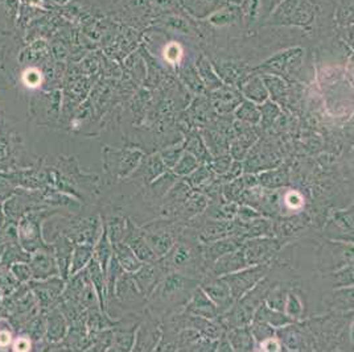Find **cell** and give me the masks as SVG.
I'll return each instance as SVG.
<instances>
[{
	"instance_id": "1",
	"label": "cell",
	"mask_w": 354,
	"mask_h": 352,
	"mask_svg": "<svg viewBox=\"0 0 354 352\" xmlns=\"http://www.w3.org/2000/svg\"><path fill=\"white\" fill-rule=\"evenodd\" d=\"M316 19V8L309 0H281L267 24L280 27H308Z\"/></svg>"
},
{
	"instance_id": "2",
	"label": "cell",
	"mask_w": 354,
	"mask_h": 352,
	"mask_svg": "<svg viewBox=\"0 0 354 352\" xmlns=\"http://www.w3.org/2000/svg\"><path fill=\"white\" fill-rule=\"evenodd\" d=\"M200 280L190 277L180 272H170L168 276L162 278L155 292L164 302H172L175 305H187L189 298L199 288Z\"/></svg>"
},
{
	"instance_id": "3",
	"label": "cell",
	"mask_w": 354,
	"mask_h": 352,
	"mask_svg": "<svg viewBox=\"0 0 354 352\" xmlns=\"http://www.w3.org/2000/svg\"><path fill=\"white\" fill-rule=\"evenodd\" d=\"M352 264H354L353 241L329 239L324 241L317 252V268L325 275Z\"/></svg>"
},
{
	"instance_id": "4",
	"label": "cell",
	"mask_w": 354,
	"mask_h": 352,
	"mask_svg": "<svg viewBox=\"0 0 354 352\" xmlns=\"http://www.w3.org/2000/svg\"><path fill=\"white\" fill-rule=\"evenodd\" d=\"M270 268H271L270 264H258L223 276L230 288L234 301H238L240 298H242L261 281L262 278L266 277L268 275Z\"/></svg>"
},
{
	"instance_id": "5",
	"label": "cell",
	"mask_w": 354,
	"mask_h": 352,
	"mask_svg": "<svg viewBox=\"0 0 354 352\" xmlns=\"http://www.w3.org/2000/svg\"><path fill=\"white\" fill-rule=\"evenodd\" d=\"M287 239L275 236H262L249 239L242 244L243 252L249 265L270 264L274 256L280 252Z\"/></svg>"
},
{
	"instance_id": "6",
	"label": "cell",
	"mask_w": 354,
	"mask_h": 352,
	"mask_svg": "<svg viewBox=\"0 0 354 352\" xmlns=\"http://www.w3.org/2000/svg\"><path fill=\"white\" fill-rule=\"evenodd\" d=\"M303 53L304 51L301 48L288 49L266 61L260 66V69L268 75H284L286 78H290L291 75H298L303 64Z\"/></svg>"
},
{
	"instance_id": "7",
	"label": "cell",
	"mask_w": 354,
	"mask_h": 352,
	"mask_svg": "<svg viewBox=\"0 0 354 352\" xmlns=\"http://www.w3.org/2000/svg\"><path fill=\"white\" fill-rule=\"evenodd\" d=\"M277 338L287 351H307L315 350V338L300 329L296 322L277 329Z\"/></svg>"
},
{
	"instance_id": "8",
	"label": "cell",
	"mask_w": 354,
	"mask_h": 352,
	"mask_svg": "<svg viewBox=\"0 0 354 352\" xmlns=\"http://www.w3.org/2000/svg\"><path fill=\"white\" fill-rule=\"evenodd\" d=\"M324 234L332 241L354 243V204L348 210L336 211L324 228Z\"/></svg>"
},
{
	"instance_id": "9",
	"label": "cell",
	"mask_w": 354,
	"mask_h": 352,
	"mask_svg": "<svg viewBox=\"0 0 354 352\" xmlns=\"http://www.w3.org/2000/svg\"><path fill=\"white\" fill-rule=\"evenodd\" d=\"M201 288L209 298L217 305L221 315L225 314L236 302L231 296L229 285L223 277H205L201 282Z\"/></svg>"
},
{
	"instance_id": "10",
	"label": "cell",
	"mask_w": 354,
	"mask_h": 352,
	"mask_svg": "<svg viewBox=\"0 0 354 352\" xmlns=\"http://www.w3.org/2000/svg\"><path fill=\"white\" fill-rule=\"evenodd\" d=\"M187 314L205 318L209 321H218L220 310L217 305L209 298L201 286H199L186 305Z\"/></svg>"
},
{
	"instance_id": "11",
	"label": "cell",
	"mask_w": 354,
	"mask_h": 352,
	"mask_svg": "<svg viewBox=\"0 0 354 352\" xmlns=\"http://www.w3.org/2000/svg\"><path fill=\"white\" fill-rule=\"evenodd\" d=\"M166 272L164 267L160 262H147L146 265H142L136 273H134V281L138 286V289L144 295L149 296L159 282L163 278V273Z\"/></svg>"
},
{
	"instance_id": "12",
	"label": "cell",
	"mask_w": 354,
	"mask_h": 352,
	"mask_svg": "<svg viewBox=\"0 0 354 352\" xmlns=\"http://www.w3.org/2000/svg\"><path fill=\"white\" fill-rule=\"evenodd\" d=\"M242 244V241L234 235L220 239V241H212L207 244H201V255L205 261L207 269L216 260L238 249Z\"/></svg>"
},
{
	"instance_id": "13",
	"label": "cell",
	"mask_w": 354,
	"mask_h": 352,
	"mask_svg": "<svg viewBox=\"0 0 354 352\" xmlns=\"http://www.w3.org/2000/svg\"><path fill=\"white\" fill-rule=\"evenodd\" d=\"M233 232H234V219L233 221L209 219L197 230V238L201 244H207L212 241L231 236Z\"/></svg>"
},
{
	"instance_id": "14",
	"label": "cell",
	"mask_w": 354,
	"mask_h": 352,
	"mask_svg": "<svg viewBox=\"0 0 354 352\" xmlns=\"http://www.w3.org/2000/svg\"><path fill=\"white\" fill-rule=\"evenodd\" d=\"M238 87H240L241 94L247 100H251L257 105L264 103L270 96L261 75H247L238 85Z\"/></svg>"
},
{
	"instance_id": "15",
	"label": "cell",
	"mask_w": 354,
	"mask_h": 352,
	"mask_svg": "<svg viewBox=\"0 0 354 352\" xmlns=\"http://www.w3.org/2000/svg\"><path fill=\"white\" fill-rule=\"evenodd\" d=\"M241 92H236L234 89L223 86L213 94V106L220 113H229L234 111L242 102Z\"/></svg>"
},
{
	"instance_id": "16",
	"label": "cell",
	"mask_w": 354,
	"mask_h": 352,
	"mask_svg": "<svg viewBox=\"0 0 354 352\" xmlns=\"http://www.w3.org/2000/svg\"><path fill=\"white\" fill-rule=\"evenodd\" d=\"M144 238L149 241V247L152 248L157 259H163L167 255L168 252L173 248L175 239H176L172 231L167 228L152 231L147 235H144Z\"/></svg>"
},
{
	"instance_id": "17",
	"label": "cell",
	"mask_w": 354,
	"mask_h": 352,
	"mask_svg": "<svg viewBox=\"0 0 354 352\" xmlns=\"http://www.w3.org/2000/svg\"><path fill=\"white\" fill-rule=\"evenodd\" d=\"M231 344L233 351H254L255 340L249 326L242 327H231L225 330Z\"/></svg>"
},
{
	"instance_id": "18",
	"label": "cell",
	"mask_w": 354,
	"mask_h": 352,
	"mask_svg": "<svg viewBox=\"0 0 354 352\" xmlns=\"http://www.w3.org/2000/svg\"><path fill=\"white\" fill-rule=\"evenodd\" d=\"M131 226V223H130ZM131 230L127 236L126 244H129L131 249L135 252V255L138 256V259L144 262H156L157 256L155 255V252L152 251V248L149 247V241H146L144 235H142L139 231H134V227L131 226Z\"/></svg>"
},
{
	"instance_id": "19",
	"label": "cell",
	"mask_w": 354,
	"mask_h": 352,
	"mask_svg": "<svg viewBox=\"0 0 354 352\" xmlns=\"http://www.w3.org/2000/svg\"><path fill=\"white\" fill-rule=\"evenodd\" d=\"M292 284H294V281H274V285L271 286L270 292L267 293L264 302L271 309L284 312L288 292L294 288Z\"/></svg>"
},
{
	"instance_id": "20",
	"label": "cell",
	"mask_w": 354,
	"mask_h": 352,
	"mask_svg": "<svg viewBox=\"0 0 354 352\" xmlns=\"http://www.w3.org/2000/svg\"><path fill=\"white\" fill-rule=\"evenodd\" d=\"M214 70L217 72L218 77L223 82L230 85H240L243 79L246 78L243 72L242 65L233 62V61H217L214 64Z\"/></svg>"
},
{
	"instance_id": "21",
	"label": "cell",
	"mask_w": 354,
	"mask_h": 352,
	"mask_svg": "<svg viewBox=\"0 0 354 352\" xmlns=\"http://www.w3.org/2000/svg\"><path fill=\"white\" fill-rule=\"evenodd\" d=\"M253 319L266 322L270 326H273L274 329H280V327H284V326H287L290 323H294V321L288 315L286 314L284 312L271 309L266 302H263L261 306L257 309Z\"/></svg>"
},
{
	"instance_id": "22",
	"label": "cell",
	"mask_w": 354,
	"mask_h": 352,
	"mask_svg": "<svg viewBox=\"0 0 354 352\" xmlns=\"http://www.w3.org/2000/svg\"><path fill=\"white\" fill-rule=\"evenodd\" d=\"M112 249H114V255L116 260L119 261L121 267L123 268V271L127 272H136L140 267H142V261L138 259V256L135 255V252L131 249L130 245L126 243H114L112 244Z\"/></svg>"
},
{
	"instance_id": "23",
	"label": "cell",
	"mask_w": 354,
	"mask_h": 352,
	"mask_svg": "<svg viewBox=\"0 0 354 352\" xmlns=\"http://www.w3.org/2000/svg\"><path fill=\"white\" fill-rule=\"evenodd\" d=\"M307 221L304 214H295L288 218L280 219L274 223V235H278L279 238L287 239V236L294 235L295 232H299L307 226Z\"/></svg>"
},
{
	"instance_id": "24",
	"label": "cell",
	"mask_w": 354,
	"mask_h": 352,
	"mask_svg": "<svg viewBox=\"0 0 354 352\" xmlns=\"http://www.w3.org/2000/svg\"><path fill=\"white\" fill-rule=\"evenodd\" d=\"M331 306L336 312L349 313L354 310V286L337 288L331 295Z\"/></svg>"
},
{
	"instance_id": "25",
	"label": "cell",
	"mask_w": 354,
	"mask_h": 352,
	"mask_svg": "<svg viewBox=\"0 0 354 352\" xmlns=\"http://www.w3.org/2000/svg\"><path fill=\"white\" fill-rule=\"evenodd\" d=\"M268 95L273 98L275 103H284L288 96V87L287 83L280 78L279 75H261Z\"/></svg>"
},
{
	"instance_id": "26",
	"label": "cell",
	"mask_w": 354,
	"mask_h": 352,
	"mask_svg": "<svg viewBox=\"0 0 354 352\" xmlns=\"http://www.w3.org/2000/svg\"><path fill=\"white\" fill-rule=\"evenodd\" d=\"M209 204L207 197L203 193H193L188 197L186 204L181 206V215L186 219H192L199 214L204 213Z\"/></svg>"
},
{
	"instance_id": "27",
	"label": "cell",
	"mask_w": 354,
	"mask_h": 352,
	"mask_svg": "<svg viewBox=\"0 0 354 352\" xmlns=\"http://www.w3.org/2000/svg\"><path fill=\"white\" fill-rule=\"evenodd\" d=\"M236 118L243 123L257 126L261 123V110L257 103L244 99L236 109Z\"/></svg>"
},
{
	"instance_id": "28",
	"label": "cell",
	"mask_w": 354,
	"mask_h": 352,
	"mask_svg": "<svg viewBox=\"0 0 354 352\" xmlns=\"http://www.w3.org/2000/svg\"><path fill=\"white\" fill-rule=\"evenodd\" d=\"M197 72L201 75V78L204 79V85L209 90H218L220 87L224 86V82L221 81V78L217 75V72L209 65L207 59L205 57H201L197 61Z\"/></svg>"
},
{
	"instance_id": "29",
	"label": "cell",
	"mask_w": 354,
	"mask_h": 352,
	"mask_svg": "<svg viewBox=\"0 0 354 352\" xmlns=\"http://www.w3.org/2000/svg\"><path fill=\"white\" fill-rule=\"evenodd\" d=\"M304 312H305V306H304L303 298L300 297L298 290L294 286L288 292L284 313L288 315L294 322H300L304 318Z\"/></svg>"
},
{
	"instance_id": "30",
	"label": "cell",
	"mask_w": 354,
	"mask_h": 352,
	"mask_svg": "<svg viewBox=\"0 0 354 352\" xmlns=\"http://www.w3.org/2000/svg\"><path fill=\"white\" fill-rule=\"evenodd\" d=\"M93 255L94 260L98 261V264L101 265V268L103 269V272L106 275V271L109 268V264L112 258V241L109 239L108 232H105L102 235V238L99 239V243L97 244V247L94 249Z\"/></svg>"
},
{
	"instance_id": "31",
	"label": "cell",
	"mask_w": 354,
	"mask_h": 352,
	"mask_svg": "<svg viewBox=\"0 0 354 352\" xmlns=\"http://www.w3.org/2000/svg\"><path fill=\"white\" fill-rule=\"evenodd\" d=\"M32 275L36 278H47L56 273V264L45 254H38L32 260Z\"/></svg>"
},
{
	"instance_id": "32",
	"label": "cell",
	"mask_w": 354,
	"mask_h": 352,
	"mask_svg": "<svg viewBox=\"0 0 354 352\" xmlns=\"http://www.w3.org/2000/svg\"><path fill=\"white\" fill-rule=\"evenodd\" d=\"M328 280L333 289L354 286V264L328 273Z\"/></svg>"
},
{
	"instance_id": "33",
	"label": "cell",
	"mask_w": 354,
	"mask_h": 352,
	"mask_svg": "<svg viewBox=\"0 0 354 352\" xmlns=\"http://www.w3.org/2000/svg\"><path fill=\"white\" fill-rule=\"evenodd\" d=\"M216 178L214 172L209 165H200L194 172L187 176V184L192 187H204Z\"/></svg>"
},
{
	"instance_id": "34",
	"label": "cell",
	"mask_w": 354,
	"mask_h": 352,
	"mask_svg": "<svg viewBox=\"0 0 354 352\" xmlns=\"http://www.w3.org/2000/svg\"><path fill=\"white\" fill-rule=\"evenodd\" d=\"M336 23L338 25H354V0H340L336 10Z\"/></svg>"
},
{
	"instance_id": "35",
	"label": "cell",
	"mask_w": 354,
	"mask_h": 352,
	"mask_svg": "<svg viewBox=\"0 0 354 352\" xmlns=\"http://www.w3.org/2000/svg\"><path fill=\"white\" fill-rule=\"evenodd\" d=\"M260 110H261V123L260 124L263 127V130L271 128L280 115L279 105L275 103L274 100L267 99L264 103H262Z\"/></svg>"
},
{
	"instance_id": "36",
	"label": "cell",
	"mask_w": 354,
	"mask_h": 352,
	"mask_svg": "<svg viewBox=\"0 0 354 352\" xmlns=\"http://www.w3.org/2000/svg\"><path fill=\"white\" fill-rule=\"evenodd\" d=\"M242 11V10H241ZM238 10V7L234 5H229V7H220V10L210 18V23L216 24V25H227L234 23L236 20L240 19L242 12Z\"/></svg>"
},
{
	"instance_id": "37",
	"label": "cell",
	"mask_w": 354,
	"mask_h": 352,
	"mask_svg": "<svg viewBox=\"0 0 354 352\" xmlns=\"http://www.w3.org/2000/svg\"><path fill=\"white\" fill-rule=\"evenodd\" d=\"M251 334L254 336V340H255V346L261 344L262 342L275 336L277 334V329H274L273 326H270L268 323L266 322H262V321H257V319H253L251 323L249 325Z\"/></svg>"
},
{
	"instance_id": "38",
	"label": "cell",
	"mask_w": 354,
	"mask_h": 352,
	"mask_svg": "<svg viewBox=\"0 0 354 352\" xmlns=\"http://www.w3.org/2000/svg\"><path fill=\"white\" fill-rule=\"evenodd\" d=\"M199 167H200V161L197 160V157L193 156L190 152H186L184 154H181L180 160L173 167V172L176 176L186 177V176H189L192 172H194Z\"/></svg>"
},
{
	"instance_id": "39",
	"label": "cell",
	"mask_w": 354,
	"mask_h": 352,
	"mask_svg": "<svg viewBox=\"0 0 354 352\" xmlns=\"http://www.w3.org/2000/svg\"><path fill=\"white\" fill-rule=\"evenodd\" d=\"M92 252L93 249L90 247L86 245H78L75 248V255H73V260H72V269L71 273L75 275L77 271H79L82 267H85L86 262H89L92 260Z\"/></svg>"
},
{
	"instance_id": "40",
	"label": "cell",
	"mask_w": 354,
	"mask_h": 352,
	"mask_svg": "<svg viewBox=\"0 0 354 352\" xmlns=\"http://www.w3.org/2000/svg\"><path fill=\"white\" fill-rule=\"evenodd\" d=\"M231 164H233V157L230 156V153H226V154L213 157L207 165L214 172L216 176H223L230 169Z\"/></svg>"
},
{
	"instance_id": "41",
	"label": "cell",
	"mask_w": 354,
	"mask_h": 352,
	"mask_svg": "<svg viewBox=\"0 0 354 352\" xmlns=\"http://www.w3.org/2000/svg\"><path fill=\"white\" fill-rule=\"evenodd\" d=\"M62 315L55 314L49 319V339L58 340L64 335L65 331V323L64 319L61 318Z\"/></svg>"
},
{
	"instance_id": "42",
	"label": "cell",
	"mask_w": 354,
	"mask_h": 352,
	"mask_svg": "<svg viewBox=\"0 0 354 352\" xmlns=\"http://www.w3.org/2000/svg\"><path fill=\"white\" fill-rule=\"evenodd\" d=\"M257 347L261 351L277 352L284 350V347H283V344H281L279 339L277 338V335L270 338V339H267V340H264V342H262L261 344H258Z\"/></svg>"
},
{
	"instance_id": "43",
	"label": "cell",
	"mask_w": 354,
	"mask_h": 352,
	"mask_svg": "<svg viewBox=\"0 0 354 352\" xmlns=\"http://www.w3.org/2000/svg\"><path fill=\"white\" fill-rule=\"evenodd\" d=\"M181 149H169L167 152H164L163 153V163L169 167H173L176 164H177V161L180 160V157H181Z\"/></svg>"
},
{
	"instance_id": "44",
	"label": "cell",
	"mask_w": 354,
	"mask_h": 352,
	"mask_svg": "<svg viewBox=\"0 0 354 352\" xmlns=\"http://www.w3.org/2000/svg\"><path fill=\"white\" fill-rule=\"evenodd\" d=\"M342 38L346 41V44L352 48L354 51V25L351 27H344V31H342Z\"/></svg>"
},
{
	"instance_id": "45",
	"label": "cell",
	"mask_w": 354,
	"mask_h": 352,
	"mask_svg": "<svg viewBox=\"0 0 354 352\" xmlns=\"http://www.w3.org/2000/svg\"><path fill=\"white\" fill-rule=\"evenodd\" d=\"M349 342H351V347L354 349V319L349 326Z\"/></svg>"
},
{
	"instance_id": "46",
	"label": "cell",
	"mask_w": 354,
	"mask_h": 352,
	"mask_svg": "<svg viewBox=\"0 0 354 352\" xmlns=\"http://www.w3.org/2000/svg\"><path fill=\"white\" fill-rule=\"evenodd\" d=\"M226 1H229V3H233V4H241L243 0H226Z\"/></svg>"
}]
</instances>
